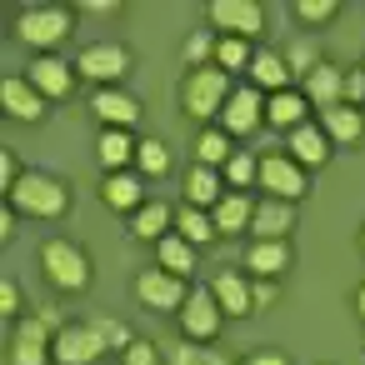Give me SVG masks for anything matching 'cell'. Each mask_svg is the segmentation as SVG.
Wrapping results in <instances>:
<instances>
[{
    "instance_id": "cell-27",
    "label": "cell",
    "mask_w": 365,
    "mask_h": 365,
    "mask_svg": "<svg viewBox=\"0 0 365 365\" xmlns=\"http://www.w3.org/2000/svg\"><path fill=\"white\" fill-rule=\"evenodd\" d=\"M170 230H175V210H170L165 200H155V195L130 215V235H135V240H165Z\"/></svg>"
},
{
    "instance_id": "cell-15",
    "label": "cell",
    "mask_w": 365,
    "mask_h": 365,
    "mask_svg": "<svg viewBox=\"0 0 365 365\" xmlns=\"http://www.w3.org/2000/svg\"><path fill=\"white\" fill-rule=\"evenodd\" d=\"M91 115L101 120V130H130L140 120V101L110 86V91H96L91 96Z\"/></svg>"
},
{
    "instance_id": "cell-17",
    "label": "cell",
    "mask_w": 365,
    "mask_h": 365,
    "mask_svg": "<svg viewBox=\"0 0 365 365\" xmlns=\"http://www.w3.org/2000/svg\"><path fill=\"white\" fill-rule=\"evenodd\" d=\"M225 175L215 170V165H200V160H190V170H185V205H195V210H215L220 200H225Z\"/></svg>"
},
{
    "instance_id": "cell-5",
    "label": "cell",
    "mask_w": 365,
    "mask_h": 365,
    "mask_svg": "<svg viewBox=\"0 0 365 365\" xmlns=\"http://www.w3.org/2000/svg\"><path fill=\"white\" fill-rule=\"evenodd\" d=\"M106 350H110V340H106L101 320H66L56 330V345H51L56 365H96Z\"/></svg>"
},
{
    "instance_id": "cell-22",
    "label": "cell",
    "mask_w": 365,
    "mask_h": 365,
    "mask_svg": "<svg viewBox=\"0 0 365 365\" xmlns=\"http://www.w3.org/2000/svg\"><path fill=\"white\" fill-rule=\"evenodd\" d=\"M210 295L220 300L225 315H255V300H250V280L240 270H215L210 280Z\"/></svg>"
},
{
    "instance_id": "cell-48",
    "label": "cell",
    "mask_w": 365,
    "mask_h": 365,
    "mask_svg": "<svg viewBox=\"0 0 365 365\" xmlns=\"http://www.w3.org/2000/svg\"><path fill=\"white\" fill-rule=\"evenodd\" d=\"M360 250H365V225H360Z\"/></svg>"
},
{
    "instance_id": "cell-35",
    "label": "cell",
    "mask_w": 365,
    "mask_h": 365,
    "mask_svg": "<svg viewBox=\"0 0 365 365\" xmlns=\"http://www.w3.org/2000/svg\"><path fill=\"white\" fill-rule=\"evenodd\" d=\"M135 170L150 175V180H160V175L170 170V150H165V140H140V145H135Z\"/></svg>"
},
{
    "instance_id": "cell-49",
    "label": "cell",
    "mask_w": 365,
    "mask_h": 365,
    "mask_svg": "<svg viewBox=\"0 0 365 365\" xmlns=\"http://www.w3.org/2000/svg\"><path fill=\"white\" fill-rule=\"evenodd\" d=\"M360 71H365V61H360Z\"/></svg>"
},
{
    "instance_id": "cell-10",
    "label": "cell",
    "mask_w": 365,
    "mask_h": 365,
    "mask_svg": "<svg viewBox=\"0 0 365 365\" xmlns=\"http://www.w3.org/2000/svg\"><path fill=\"white\" fill-rule=\"evenodd\" d=\"M210 26L220 36L255 41L265 31V6H260V0H210Z\"/></svg>"
},
{
    "instance_id": "cell-30",
    "label": "cell",
    "mask_w": 365,
    "mask_h": 365,
    "mask_svg": "<svg viewBox=\"0 0 365 365\" xmlns=\"http://www.w3.org/2000/svg\"><path fill=\"white\" fill-rule=\"evenodd\" d=\"M175 235H185L195 250L200 245H210V240H220V230H215V220H210V210H195V205H175Z\"/></svg>"
},
{
    "instance_id": "cell-40",
    "label": "cell",
    "mask_w": 365,
    "mask_h": 365,
    "mask_svg": "<svg viewBox=\"0 0 365 365\" xmlns=\"http://www.w3.org/2000/svg\"><path fill=\"white\" fill-rule=\"evenodd\" d=\"M21 175H26V170H21V160H16V150H0V190H6V195H11V190L21 185Z\"/></svg>"
},
{
    "instance_id": "cell-38",
    "label": "cell",
    "mask_w": 365,
    "mask_h": 365,
    "mask_svg": "<svg viewBox=\"0 0 365 365\" xmlns=\"http://www.w3.org/2000/svg\"><path fill=\"white\" fill-rule=\"evenodd\" d=\"M295 16L305 26H330L340 16V6H335V0H295Z\"/></svg>"
},
{
    "instance_id": "cell-34",
    "label": "cell",
    "mask_w": 365,
    "mask_h": 365,
    "mask_svg": "<svg viewBox=\"0 0 365 365\" xmlns=\"http://www.w3.org/2000/svg\"><path fill=\"white\" fill-rule=\"evenodd\" d=\"M280 56H285V66H290V76H310L315 66H325V56H320V46H315L310 36H300V41H295V46H285Z\"/></svg>"
},
{
    "instance_id": "cell-29",
    "label": "cell",
    "mask_w": 365,
    "mask_h": 365,
    "mask_svg": "<svg viewBox=\"0 0 365 365\" xmlns=\"http://www.w3.org/2000/svg\"><path fill=\"white\" fill-rule=\"evenodd\" d=\"M155 265L170 270V275H180V280H190V270H195V245L170 230L165 240H155Z\"/></svg>"
},
{
    "instance_id": "cell-45",
    "label": "cell",
    "mask_w": 365,
    "mask_h": 365,
    "mask_svg": "<svg viewBox=\"0 0 365 365\" xmlns=\"http://www.w3.org/2000/svg\"><path fill=\"white\" fill-rule=\"evenodd\" d=\"M245 365H290V360H285L280 350H255V355H250Z\"/></svg>"
},
{
    "instance_id": "cell-46",
    "label": "cell",
    "mask_w": 365,
    "mask_h": 365,
    "mask_svg": "<svg viewBox=\"0 0 365 365\" xmlns=\"http://www.w3.org/2000/svg\"><path fill=\"white\" fill-rule=\"evenodd\" d=\"M0 235H6V240L16 235V205H6V210H0Z\"/></svg>"
},
{
    "instance_id": "cell-37",
    "label": "cell",
    "mask_w": 365,
    "mask_h": 365,
    "mask_svg": "<svg viewBox=\"0 0 365 365\" xmlns=\"http://www.w3.org/2000/svg\"><path fill=\"white\" fill-rule=\"evenodd\" d=\"M170 365H230L220 350H205V345H195V340H180L175 350H170Z\"/></svg>"
},
{
    "instance_id": "cell-16",
    "label": "cell",
    "mask_w": 365,
    "mask_h": 365,
    "mask_svg": "<svg viewBox=\"0 0 365 365\" xmlns=\"http://www.w3.org/2000/svg\"><path fill=\"white\" fill-rule=\"evenodd\" d=\"M0 110H6L11 120H41L46 115V96L26 81V76H6V81H0Z\"/></svg>"
},
{
    "instance_id": "cell-36",
    "label": "cell",
    "mask_w": 365,
    "mask_h": 365,
    "mask_svg": "<svg viewBox=\"0 0 365 365\" xmlns=\"http://www.w3.org/2000/svg\"><path fill=\"white\" fill-rule=\"evenodd\" d=\"M220 175H225V185H230V190H250V185L260 180V160H255L250 150H235V155H230V165H225Z\"/></svg>"
},
{
    "instance_id": "cell-26",
    "label": "cell",
    "mask_w": 365,
    "mask_h": 365,
    "mask_svg": "<svg viewBox=\"0 0 365 365\" xmlns=\"http://www.w3.org/2000/svg\"><path fill=\"white\" fill-rule=\"evenodd\" d=\"M250 86H255L260 96H280V91H290V66H285V56H275V51H255V61H250Z\"/></svg>"
},
{
    "instance_id": "cell-47",
    "label": "cell",
    "mask_w": 365,
    "mask_h": 365,
    "mask_svg": "<svg viewBox=\"0 0 365 365\" xmlns=\"http://www.w3.org/2000/svg\"><path fill=\"white\" fill-rule=\"evenodd\" d=\"M355 310H360V320H365V280H360V290H355Z\"/></svg>"
},
{
    "instance_id": "cell-20",
    "label": "cell",
    "mask_w": 365,
    "mask_h": 365,
    "mask_svg": "<svg viewBox=\"0 0 365 365\" xmlns=\"http://www.w3.org/2000/svg\"><path fill=\"white\" fill-rule=\"evenodd\" d=\"M305 101L315 106V110H330V106H345V71L340 66H315L310 76H305Z\"/></svg>"
},
{
    "instance_id": "cell-9",
    "label": "cell",
    "mask_w": 365,
    "mask_h": 365,
    "mask_svg": "<svg viewBox=\"0 0 365 365\" xmlns=\"http://www.w3.org/2000/svg\"><path fill=\"white\" fill-rule=\"evenodd\" d=\"M220 320H225V310H220V300L210 295V285H195L190 300H185V310H180V335L195 340V345H210V340L220 335Z\"/></svg>"
},
{
    "instance_id": "cell-33",
    "label": "cell",
    "mask_w": 365,
    "mask_h": 365,
    "mask_svg": "<svg viewBox=\"0 0 365 365\" xmlns=\"http://www.w3.org/2000/svg\"><path fill=\"white\" fill-rule=\"evenodd\" d=\"M215 41H220V36H210V31H195V36L180 46V61H185V71H205V66H215Z\"/></svg>"
},
{
    "instance_id": "cell-32",
    "label": "cell",
    "mask_w": 365,
    "mask_h": 365,
    "mask_svg": "<svg viewBox=\"0 0 365 365\" xmlns=\"http://www.w3.org/2000/svg\"><path fill=\"white\" fill-rule=\"evenodd\" d=\"M250 61H255V51H250V41H240V36H220L215 41V71H250Z\"/></svg>"
},
{
    "instance_id": "cell-7",
    "label": "cell",
    "mask_w": 365,
    "mask_h": 365,
    "mask_svg": "<svg viewBox=\"0 0 365 365\" xmlns=\"http://www.w3.org/2000/svg\"><path fill=\"white\" fill-rule=\"evenodd\" d=\"M76 76H86V81H96L101 91H110L115 81L130 76V51H125L120 41H96V46H86V51L76 56Z\"/></svg>"
},
{
    "instance_id": "cell-11",
    "label": "cell",
    "mask_w": 365,
    "mask_h": 365,
    "mask_svg": "<svg viewBox=\"0 0 365 365\" xmlns=\"http://www.w3.org/2000/svg\"><path fill=\"white\" fill-rule=\"evenodd\" d=\"M260 125H265V96H260L255 86L230 91V101H225V110H220V130H225L230 140H245V135H255Z\"/></svg>"
},
{
    "instance_id": "cell-24",
    "label": "cell",
    "mask_w": 365,
    "mask_h": 365,
    "mask_svg": "<svg viewBox=\"0 0 365 365\" xmlns=\"http://www.w3.org/2000/svg\"><path fill=\"white\" fill-rule=\"evenodd\" d=\"M101 200L110 205V210H140L145 205V180L140 175H130V170H115V175H106L101 180Z\"/></svg>"
},
{
    "instance_id": "cell-31",
    "label": "cell",
    "mask_w": 365,
    "mask_h": 365,
    "mask_svg": "<svg viewBox=\"0 0 365 365\" xmlns=\"http://www.w3.org/2000/svg\"><path fill=\"white\" fill-rule=\"evenodd\" d=\"M230 155H235V140H230L220 125H205V130H200V140H195V160H200V165L225 170V165H230Z\"/></svg>"
},
{
    "instance_id": "cell-25",
    "label": "cell",
    "mask_w": 365,
    "mask_h": 365,
    "mask_svg": "<svg viewBox=\"0 0 365 365\" xmlns=\"http://www.w3.org/2000/svg\"><path fill=\"white\" fill-rule=\"evenodd\" d=\"M250 215H255V200L245 190H225V200L210 210V220H215L220 235H250Z\"/></svg>"
},
{
    "instance_id": "cell-3",
    "label": "cell",
    "mask_w": 365,
    "mask_h": 365,
    "mask_svg": "<svg viewBox=\"0 0 365 365\" xmlns=\"http://www.w3.org/2000/svg\"><path fill=\"white\" fill-rule=\"evenodd\" d=\"M41 270H46L51 290H61V295H81L91 285V255L66 235H51L41 245Z\"/></svg>"
},
{
    "instance_id": "cell-14",
    "label": "cell",
    "mask_w": 365,
    "mask_h": 365,
    "mask_svg": "<svg viewBox=\"0 0 365 365\" xmlns=\"http://www.w3.org/2000/svg\"><path fill=\"white\" fill-rule=\"evenodd\" d=\"M26 81H31L46 101H66V96L76 91V71H71V61H61V56H36L31 71H26Z\"/></svg>"
},
{
    "instance_id": "cell-13",
    "label": "cell",
    "mask_w": 365,
    "mask_h": 365,
    "mask_svg": "<svg viewBox=\"0 0 365 365\" xmlns=\"http://www.w3.org/2000/svg\"><path fill=\"white\" fill-rule=\"evenodd\" d=\"M290 230H295V205L275 200V195H260L255 215H250V240H290Z\"/></svg>"
},
{
    "instance_id": "cell-2",
    "label": "cell",
    "mask_w": 365,
    "mask_h": 365,
    "mask_svg": "<svg viewBox=\"0 0 365 365\" xmlns=\"http://www.w3.org/2000/svg\"><path fill=\"white\" fill-rule=\"evenodd\" d=\"M6 200H11L21 215H31V220H61V215L71 210V185L56 180V175H46V170H26L21 185H16Z\"/></svg>"
},
{
    "instance_id": "cell-21",
    "label": "cell",
    "mask_w": 365,
    "mask_h": 365,
    "mask_svg": "<svg viewBox=\"0 0 365 365\" xmlns=\"http://www.w3.org/2000/svg\"><path fill=\"white\" fill-rule=\"evenodd\" d=\"M265 120H270V130H300L305 120H310V101H305V91H280V96H265Z\"/></svg>"
},
{
    "instance_id": "cell-19",
    "label": "cell",
    "mask_w": 365,
    "mask_h": 365,
    "mask_svg": "<svg viewBox=\"0 0 365 365\" xmlns=\"http://www.w3.org/2000/svg\"><path fill=\"white\" fill-rule=\"evenodd\" d=\"M290 240H250L245 245V270L250 275H265V280H280L290 270Z\"/></svg>"
},
{
    "instance_id": "cell-23",
    "label": "cell",
    "mask_w": 365,
    "mask_h": 365,
    "mask_svg": "<svg viewBox=\"0 0 365 365\" xmlns=\"http://www.w3.org/2000/svg\"><path fill=\"white\" fill-rule=\"evenodd\" d=\"M320 130L330 135V145H360V135H365V110H355V106H330V110H320Z\"/></svg>"
},
{
    "instance_id": "cell-28",
    "label": "cell",
    "mask_w": 365,
    "mask_h": 365,
    "mask_svg": "<svg viewBox=\"0 0 365 365\" xmlns=\"http://www.w3.org/2000/svg\"><path fill=\"white\" fill-rule=\"evenodd\" d=\"M135 145H140V140H130V130H101V140H96V155H101L106 175H115V170L135 165Z\"/></svg>"
},
{
    "instance_id": "cell-44",
    "label": "cell",
    "mask_w": 365,
    "mask_h": 365,
    "mask_svg": "<svg viewBox=\"0 0 365 365\" xmlns=\"http://www.w3.org/2000/svg\"><path fill=\"white\" fill-rule=\"evenodd\" d=\"M81 11H91V16H120V0H81Z\"/></svg>"
},
{
    "instance_id": "cell-6",
    "label": "cell",
    "mask_w": 365,
    "mask_h": 365,
    "mask_svg": "<svg viewBox=\"0 0 365 365\" xmlns=\"http://www.w3.org/2000/svg\"><path fill=\"white\" fill-rule=\"evenodd\" d=\"M16 36H21L31 51L51 56L61 41H71V11H66V6H26L21 21H16Z\"/></svg>"
},
{
    "instance_id": "cell-4",
    "label": "cell",
    "mask_w": 365,
    "mask_h": 365,
    "mask_svg": "<svg viewBox=\"0 0 365 365\" xmlns=\"http://www.w3.org/2000/svg\"><path fill=\"white\" fill-rule=\"evenodd\" d=\"M225 101H230V76H225V71H215V66H205V71H185L180 110H185L190 120H220Z\"/></svg>"
},
{
    "instance_id": "cell-42",
    "label": "cell",
    "mask_w": 365,
    "mask_h": 365,
    "mask_svg": "<svg viewBox=\"0 0 365 365\" xmlns=\"http://www.w3.org/2000/svg\"><path fill=\"white\" fill-rule=\"evenodd\" d=\"M345 106L365 110V71H360V66H355V71H345Z\"/></svg>"
},
{
    "instance_id": "cell-1",
    "label": "cell",
    "mask_w": 365,
    "mask_h": 365,
    "mask_svg": "<svg viewBox=\"0 0 365 365\" xmlns=\"http://www.w3.org/2000/svg\"><path fill=\"white\" fill-rule=\"evenodd\" d=\"M61 310L56 305H41L31 315L16 320V335H11V365H56L51 345H56V330H61Z\"/></svg>"
},
{
    "instance_id": "cell-39",
    "label": "cell",
    "mask_w": 365,
    "mask_h": 365,
    "mask_svg": "<svg viewBox=\"0 0 365 365\" xmlns=\"http://www.w3.org/2000/svg\"><path fill=\"white\" fill-rule=\"evenodd\" d=\"M0 315H6V320H21V285H16V275L0 280Z\"/></svg>"
},
{
    "instance_id": "cell-41",
    "label": "cell",
    "mask_w": 365,
    "mask_h": 365,
    "mask_svg": "<svg viewBox=\"0 0 365 365\" xmlns=\"http://www.w3.org/2000/svg\"><path fill=\"white\" fill-rule=\"evenodd\" d=\"M250 300H255V310L275 305V300H280V280H265V275H255V280H250Z\"/></svg>"
},
{
    "instance_id": "cell-8",
    "label": "cell",
    "mask_w": 365,
    "mask_h": 365,
    "mask_svg": "<svg viewBox=\"0 0 365 365\" xmlns=\"http://www.w3.org/2000/svg\"><path fill=\"white\" fill-rule=\"evenodd\" d=\"M190 290H195L190 280H180V275H170V270H160V265L135 275V300H140L145 310H175V315H180L185 300H190Z\"/></svg>"
},
{
    "instance_id": "cell-18",
    "label": "cell",
    "mask_w": 365,
    "mask_h": 365,
    "mask_svg": "<svg viewBox=\"0 0 365 365\" xmlns=\"http://www.w3.org/2000/svg\"><path fill=\"white\" fill-rule=\"evenodd\" d=\"M285 150H290V160H295V165L320 170V165L330 160V135L320 130V120H305L300 130H290V135H285Z\"/></svg>"
},
{
    "instance_id": "cell-12",
    "label": "cell",
    "mask_w": 365,
    "mask_h": 365,
    "mask_svg": "<svg viewBox=\"0 0 365 365\" xmlns=\"http://www.w3.org/2000/svg\"><path fill=\"white\" fill-rule=\"evenodd\" d=\"M265 195H275V200H300L305 190H310V175H305V165H295L290 155H260V180H255Z\"/></svg>"
},
{
    "instance_id": "cell-43",
    "label": "cell",
    "mask_w": 365,
    "mask_h": 365,
    "mask_svg": "<svg viewBox=\"0 0 365 365\" xmlns=\"http://www.w3.org/2000/svg\"><path fill=\"white\" fill-rule=\"evenodd\" d=\"M120 365H160V350H155L150 340H135V345L120 355Z\"/></svg>"
}]
</instances>
